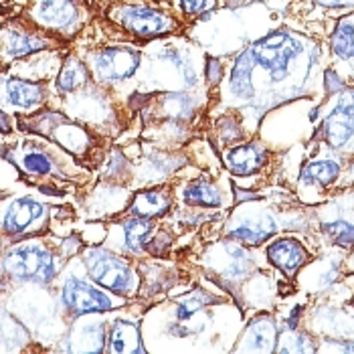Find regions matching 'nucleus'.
I'll use <instances>...</instances> for the list:
<instances>
[{"label": "nucleus", "mask_w": 354, "mask_h": 354, "mask_svg": "<svg viewBox=\"0 0 354 354\" xmlns=\"http://www.w3.org/2000/svg\"><path fill=\"white\" fill-rule=\"evenodd\" d=\"M328 148V146H326ZM342 172V156L340 152L328 148L316 158L304 164L300 172V196L308 201V196H318L320 192L332 187Z\"/></svg>", "instance_id": "2eb2a0df"}, {"label": "nucleus", "mask_w": 354, "mask_h": 354, "mask_svg": "<svg viewBox=\"0 0 354 354\" xmlns=\"http://www.w3.org/2000/svg\"><path fill=\"white\" fill-rule=\"evenodd\" d=\"M0 130H2L4 134H8V132H10V115H8V113H4L2 109H0Z\"/></svg>", "instance_id": "c9c22d12"}, {"label": "nucleus", "mask_w": 354, "mask_h": 354, "mask_svg": "<svg viewBox=\"0 0 354 354\" xmlns=\"http://www.w3.org/2000/svg\"><path fill=\"white\" fill-rule=\"evenodd\" d=\"M314 8L326 10V12H354V0H306Z\"/></svg>", "instance_id": "72a5a7b5"}, {"label": "nucleus", "mask_w": 354, "mask_h": 354, "mask_svg": "<svg viewBox=\"0 0 354 354\" xmlns=\"http://www.w3.org/2000/svg\"><path fill=\"white\" fill-rule=\"evenodd\" d=\"M314 338L298 326H281L277 336L275 353H316Z\"/></svg>", "instance_id": "7c9ffc66"}, {"label": "nucleus", "mask_w": 354, "mask_h": 354, "mask_svg": "<svg viewBox=\"0 0 354 354\" xmlns=\"http://www.w3.org/2000/svg\"><path fill=\"white\" fill-rule=\"evenodd\" d=\"M318 351H334V353H354V340H328V344H324Z\"/></svg>", "instance_id": "f704fd0d"}, {"label": "nucleus", "mask_w": 354, "mask_h": 354, "mask_svg": "<svg viewBox=\"0 0 354 354\" xmlns=\"http://www.w3.org/2000/svg\"><path fill=\"white\" fill-rule=\"evenodd\" d=\"M30 17L41 27L71 35L82 25V8L75 0H39L30 8Z\"/></svg>", "instance_id": "f3484780"}, {"label": "nucleus", "mask_w": 354, "mask_h": 354, "mask_svg": "<svg viewBox=\"0 0 354 354\" xmlns=\"http://www.w3.org/2000/svg\"><path fill=\"white\" fill-rule=\"evenodd\" d=\"M320 231L324 233L330 245L351 249L354 247V211L344 205L342 198H336L324 205L318 213Z\"/></svg>", "instance_id": "aec40b11"}, {"label": "nucleus", "mask_w": 354, "mask_h": 354, "mask_svg": "<svg viewBox=\"0 0 354 354\" xmlns=\"http://www.w3.org/2000/svg\"><path fill=\"white\" fill-rule=\"evenodd\" d=\"M57 301L65 314L77 318L83 314L113 312L115 308H124L128 304V298L104 290L91 277L87 279V277H80L77 273H65L61 279Z\"/></svg>", "instance_id": "6e6552de"}, {"label": "nucleus", "mask_w": 354, "mask_h": 354, "mask_svg": "<svg viewBox=\"0 0 354 354\" xmlns=\"http://www.w3.org/2000/svg\"><path fill=\"white\" fill-rule=\"evenodd\" d=\"M176 201L191 209H227L231 198H227L218 180L213 178H192L176 187Z\"/></svg>", "instance_id": "4be33fe9"}, {"label": "nucleus", "mask_w": 354, "mask_h": 354, "mask_svg": "<svg viewBox=\"0 0 354 354\" xmlns=\"http://www.w3.org/2000/svg\"><path fill=\"white\" fill-rule=\"evenodd\" d=\"M156 229L158 227L154 218L128 215L126 218L118 221L115 225H111L106 247L126 257H144L148 255V243L154 237Z\"/></svg>", "instance_id": "ddd939ff"}, {"label": "nucleus", "mask_w": 354, "mask_h": 354, "mask_svg": "<svg viewBox=\"0 0 354 354\" xmlns=\"http://www.w3.org/2000/svg\"><path fill=\"white\" fill-rule=\"evenodd\" d=\"M0 201H2V196H0Z\"/></svg>", "instance_id": "58836bf2"}, {"label": "nucleus", "mask_w": 354, "mask_h": 354, "mask_svg": "<svg viewBox=\"0 0 354 354\" xmlns=\"http://www.w3.org/2000/svg\"><path fill=\"white\" fill-rule=\"evenodd\" d=\"M12 152L15 156H8V160L28 176H63V170L53 152L45 150L39 144H23L21 148H12Z\"/></svg>", "instance_id": "b1692460"}, {"label": "nucleus", "mask_w": 354, "mask_h": 354, "mask_svg": "<svg viewBox=\"0 0 354 354\" xmlns=\"http://www.w3.org/2000/svg\"><path fill=\"white\" fill-rule=\"evenodd\" d=\"M113 21L138 39H160L174 35L180 23L166 10H158L144 4H120L111 10Z\"/></svg>", "instance_id": "f8f14e48"}, {"label": "nucleus", "mask_w": 354, "mask_h": 354, "mask_svg": "<svg viewBox=\"0 0 354 354\" xmlns=\"http://www.w3.org/2000/svg\"><path fill=\"white\" fill-rule=\"evenodd\" d=\"M322 47L316 39L288 27L245 45L225 69L217 85L218 111H233L241 118L247 138H251L270 109L316 93Z\"/></svg>", "instance_id": "f257e3e1"}, {"label": "nucleus", "mask_w": 354, "mask_h": 354, "mask_svg": "<svg viewBox=\"0 0 354 354\" xmlns=\"http://www.w3.org/2000/svg\"><path fill=\"white\" fill-rule=\"evenodd\" d=\"M207 102L209 89L150 93L142 109L146 122L144 136L160 142H185Z\"/></svg>", "instance_id": "7ed1b4c3"}, {"label": "nucleus", "mask_w": 354, "mask_h": 354, "mask_svg": "<svg viewBox=\"0 0 354 354\" xmlns=\"http://www.w3.org/2000/svg\"><path fill=\"white\" fill-rule=\"evenodd\" d=\"M318 138L340 154H354V85L330 95L322 108Z\"/></svg>", "instance_id": "1a4fd4ad"}, {"label": "nucleus", "mask_w": 354, "mask_h": 354, "mask_svg": "<svg viewBox=\"0 0 354 354\" xmlns=\"http://www.w3.org/2000/svg\"><path fill=\"white\" fill-rule=\"evenodd\" d=\"M223 166L233 176H253L261 172L270 162V150L259 140L247 138L241 144H231L221 152Z\"/></svg>", "instance_id": "a211bd4d"}, {"label": "nucleus", "mask_w": 354, "mask_h": 354, "mask_svg": "<svg viewBox=\"0 0 354 354\" xmlns=\"http://www.w3.org/2000/svg\"><path fill=\"white\" fill-rule=\"evenodd\" d=\"M4 288H6V283H4V279H0V292H2Z\"/></svg>", "instance_id": "4c0bfd02"}, {"label": "nucleus", "mask_w": 354, "mask_h": 354, "mask_svg": "<svg viewBox=\"0 0 354 354\" xmlns=\"http://www.w3.org/2000/svg\"><path fill=\"white\" fill-rule=\"evenodd\" d=\"M178 17L183 19H196L217 10L218 0H172Z\"/></svg>", "instance_id": "2f4dec72"}, {"label": "nucleus", "mask_w": 354, "mask_h": 354, "mask_svg": "<svg viewBox=\"0 0 354 354\" xmlns=\"http://www.w3.org/2000/svg\"><path fill=\"white\" fill-rule=\"evenodd\" d=\"M174 196L170 187H146L144 191L134 194L132 203L128 205V215H136L144 218H160L166 217L172 211Z\"/></svg>", "instance_id": "a878e982"}, {"label": "nucleus", "mask_w": 354, "mask_h": 354, "mask_svg": "<svg viewBox=\"0 0 354 354\" xmlns=\"http://www.w3.org/2000/svg\"><path fill=\"white\" fill-rule=\"evenodd\" d=\"M49 97L47 85L21 77H0V106L15 111H37Z\"/></svg>", "instance_id": "6ab92c4d"}, {"label": "nucleus", "mask_w": 354, "mask_h": 354, "mask_svg": "<svg viewBox=\"0 0 354 354\" xmlns=\"http://www.w3.org/2000/svg\"><path fill=\"white\" fill-rule=\"evenodd\" d=\"M142 55L136 47L115 45V47H104L87 55V67L91 71V77L97 85L104 87H115L136 82Z\"/></svg>", "instance_id": "9d476101"}, {"label": "nucleus", "mask_w": 354, "mask_h": 354, "mask_svg": "<svg viewBox=\"0 0 354 354\" xmlns=\"http://www.w3.org/2000/svg\"><path fill=\"white\" fill-rule=\"evenodd\" d=\"M203 51L189 39L166 35L152 39L144 49L142 65L136 77V91H201L211 89L205 82Z\"/></svg>", "instance_id": "f03ea898"}, {"label": "nucleus", "mask_w": 354, "mask_h": 354, "mask_svg": "<svg viewBox=\"0 0 354 354\" xmlns=\"http://www.w3.org/2000/svg\"><path fill=\"white\" fill-rule=\"evenodd\" d=\"M225 69L227 67H223V63H221V59L218 57H207V63H205V82L209 87H217L218 83L223 82V77H225Z\"/></svg>", "instance_id": "473e14b6"}, {"label": "nucleus", "mask_w": 354, "mask_h": 354, "mask_svg": "<svg viewBox=\"0 0 354 354\" xmlns=\"http://www.w3.org/2000/svg\"><path fill=\"white\" fill-rule=\"evenodd\" d=\"M82 259L87 275L104 290L124 298H134L140 294L142 275L126 255H120L109 247H87Z\"/></svg>", "instance_id": "423d86ee"}, {"label": "nucleus", "mask_w": 354, "mask_h": 354, "mask_svg": "<svg viewBox=\"0 0 354 354\" xmlns=\"http://www.w3.org/2000/svg\"><path fill=\"white\" fill-rule=\"evenodd\" d=\"M201 263L227 288L229 294H235L239 286H245V281H249L259 268L253 247L229 237L209 247L201 257Z\"/></svg>", "instance_id": "0eeeda50"}, {"label": "nucleus", "mask_w": 354, "mask_h": 354, "mask_svg": "<svg viewBox=\"0 0 354 354\" xmlns=\"http://www.w3.org/2000/svg\"><path fill=\"white\" fill-rule=\"evenodd\" d=\"M65 348L69 353H106L108 322L97 314L77 316L65 334Z\"/></svg>", "instance_id": "dca6fc26"}, {"label": "nucleus", "mask_w": 354, "mask_h": 354, "mask_svg": "<svg viewBox=\"0 0 354 354\" xmlns=\"http://www.w3.org/2000/svg\"><path fill=\"white\" fill-rule=\"evenodd\" d=\"M106 353L111 354H132V353H148L146 344H144V336H142V328L138 326V322L118 316L109 322L108 328V344H106Z\"/></svg>", "instance_id": "393cba45"}, {"label": "nucleus", "mask_w": 354, "mask_h": 354, "mask_svg": "<svg viewBox=\"0 0 354 354\" xmlns=\"http://www.w3.org/2000/svg\"><path fill=\"white\" fill-rule=\"evenodd\" d=\"M328 51L334 61L342 63L354 57V12L336 19V25L328 37Z\"/></svg>", "instance_id": "c756f323"}, {"label": "nucleus", "mask_w": 354, "mask_h": 354, "mask_svg": "<svg viewBox=\"0 0 354 354\" xmlns=\"http://www.w3.org/2000/svg\"><path fill=\"white\" fill-rule=\"evenodd\" d=\"M344 65H348V77L354 82V57L353 59H348V61H342Z\"/></svg>", "instance_id": "e433bc0d"}, {"label": "nucleus", "mask_w": 354, "mask_h": 354, "mask_svg": "<svg viewBox=\"0 0 354 354\" xmlns=\"http://www.w3.org/2000/svg\"><path fill=\"white\" fill-rule=\"evenodd\" d=\"M77 251V247H63V243L61 251H55L49 243L27 237L0 255V273L15 283L49 286L59 277L65 259Z\"/></svg>", "instance_id": "20e7f679"}, {"label": "nucleus", "mask_w": 354, "mask_h": 354, "mask_svg": "<svg viewBox=\"0 0 354 354\" xmlns=\"http://www.w3.org/2000/svg\"><path fill=\"white\" fill-rule=\"evenodd\" d=\"M304 227L301 221H288V213L273 209L270 203L249 196L245 203H239L233 213L225 221L223 237L239 241L247 247L263 245L279 231H294Z\"/></svg>", "instance_id": "39448f33"}, {"label": "nucleus", "mask_w": 354, "mask_h": 354, "mask_svg": "<svg viewBox=\"0 0 354 354\" xmlns=\"http://www.w3.org/2000/svg\"><path fill=\"white\" fill-rule=\"evenodd\" d=\"M30 128L39 130L41 134H47L71 154H85L91 146V136L87 130H83L82 126L69 122L65 115L55 113V111L39 113L37 120H32Z\"/></svg>", "instance_id": "4468645a"}, {"label": "nucleus", "mask_w": 354, "mask_h": 354, "mask_svg": "<svg viewBox=\"0 0 354 354\" xmlns=\"http://www.w3.org/2000/svg\"><path fill=\"white\" fill-rule=\"evenodd\" d=\"M187 164L185 154L180 152H152L150 156H146L144 164H140L138 168V183H142V187H156L162 185L166 178H170L174 174V170H178L180 166Z\"/></svg>", "instance_id": "bb28decb"}, {"label": "nucleus", "mask_w": 354, "mask_h": 354, "mask_svg": "<svg viewBox=\"0 0 354 354\" xmlns=\"http://www.w3.org/2000/svg\"><path fill=\"white\" fill-rule=\"evenodd\" d=\"M279 328L281 326L273 314H257L241 330L237 344L231 351L233 353H275Z\"/></svg>", "instance_id": "412c9836"}, {"label": "nucleus", "mask_w": 354, "mask_h": 354, "mask_svg": "<svg viewBox=\"0 0 354 354\" xmlns=\"http://www.w3.org/2000/svg\"><path fill=\"white\" fill-rule=\"evenodd\" d=\"M266 259L288 279H294L308 266L310 251L294 237H277L266 247Z\"/></svg>", "instance_id": "5701e85b"}, {"label": "nucleus", "mask_w": 354, "mask_h": 354, "mask_svg": "<svg viewBox=\"0 0 354 354\" xmlns=\"http://www.w3.org/2000/svg\"><path fill=\"white\" fill-rule=\"evenodd\" d=\"M49 207L32 196H17L0 207V233L10 239L39 235L49 225Z\"/></svg>", "instance_id": "9b49d317"}, {"label": "nucleus", "mask_w": 354, "mask_h": 354, "mask_svg": "<svg viewBox=\"0 0 354 354\" xmlns=\"http://www.w3.org/2000/svg\"><path fill=\"white\" fill-rule=\"evenodd\" d=\"M51 45H53V41H49L37 32L23 30V28H6L0 37V47H2V55L6 61H15V59H23L27 55L39 53Z\"/></svg>", "instance_id": "cd10ccee"}, {"label": "nucleus", "mask_w": 354, "mask_h": 354, "mask_svg": "<svg viewBox=\"0 0 354 354\" xmlns=\"http://www.w3.org/2000/svg\"><path fill=\"white\" fill-rule=\"evenodd\" d=\"M91 80L93 77H91L87 63H83L80 57L71 55L61 65V71L55 80V89L59 95H71L85 87L87 83H91Z\"/></svg>", "instance_id": "c85d7f7f"}]
</instances>
